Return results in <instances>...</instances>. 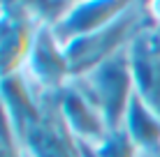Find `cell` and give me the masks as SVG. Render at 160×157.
Wrapping results in <instances>:
<instances>
[{"mask_svg": "<svg viewBox=\"0 0 160 157\" xmlns=\"http://www.w3.org/2000/svg\"><path fill=\"white\" fill-rule=\"evenodd\" d=\"M156 16H160V0H156Z\"/></svg>", "mask_w": 160, "mask_h": 157, "instance_id": "obj_1", "label": "cell"}]
</instances>
